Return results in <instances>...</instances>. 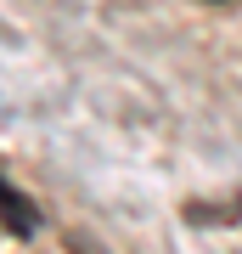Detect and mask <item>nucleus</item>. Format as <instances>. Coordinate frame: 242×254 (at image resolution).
<instances>
[{
	"mask_svg": "<svg viewBox=\"0 0 242 254\" xmlns=\"http://www.w3.org/2000/svg\"><path fill=\"white\" fill-rule=\"evenodd\" d=\"M0 215L11 220V232H34V209H28V203H23L6 181H0Z\"/></svg>",
	"mask_w": 242,
	"mask_h": 254,
	"instance_id": "1",
	"label": "nucleus"
}]
</instances>
